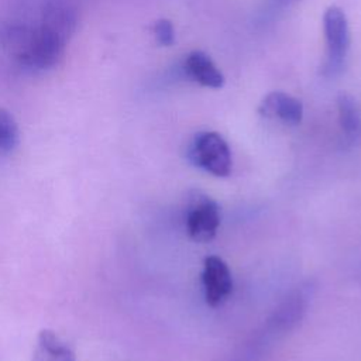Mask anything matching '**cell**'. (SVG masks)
<instances>
[{"label": "cell", "mask_w": 361, "mask_h": 361, "mask_svg": "<svg viewBox=\"0 0 361 361\" xmlns=\"http://www.w3.org/2000/svg\"><path fill=\"white\" fill-rule=\"evenodd\" d=\"M75 28L76 13L65 4H52L38 24H7L0 32V42L21 68L48 71L62 59Z\"/></svg>", "instance_id": "6da1fadb"}, {"label": "cell", "mask_w": 361, "mask_h": 361, "mask_svg": "<svg viewBox=\"0 0 361 361\" xmlns=\"http://www.w3.org/2000/svg\"><path fill=\"white\" fill-rule=\"evenodd\" d=\"M323 31L326 39V59L320 73L326 78H333L343 71L347 52L350 48V28L345 13L330 6L323 14Z\"/></svg>", "instance_id": "7a4b0ae2"}, {"label": "cell", "mask_w": 361, "mask_h": 361, "mask_svg": "<svg viewBox=\"0 0 361 361\" xmlns=\"http://www.w3.org/2000/svg\"><path fill=\"white\" fill-rule=\"evenodd\" d=\"M188 158L199 168L214 176L231 172V151L227 141L214 131L195 134L188 148Z\"/></svg>", "instance_id": "3957f363"}, {"label": "cell", "mask_w": 361, "mask_h": 361, "mask_svg": "<svg viewBox=\"0 0 361 361\" xmlns=\"http://www.w3.org/2000/svg\"><path fill=\"white\" fill-rule=\"evenodd\" d=\"M185 223L193 241L206 243L213 240L220 226L219 204L203 192L192 190L188 197Z\"/></svg>", "instance_id": "277c9868"}, {"label": "cell", "mask_w": 361, "mask_h": 361, "mask_svg": "<svg viewBox=\"0 0 361 361\" xmlns=\"http://www.w3.org/2000/svg\"><path fill=\"white\" fill-rule=\"evenodd\" d=\"M202 283L206 303L213 307L221 305L233 290V278L227 264L216 255L207 257L203 264Z\"/></svg>", "instance_id": "5b68a950"}, {"label": "cell", "mask_w": 361, "mask_h": 361, "mask_svg": "<svg viewBox=\"0 0 361 361\" xmlns=\"http://www.w3.org/2000/svg\"><path fill=\"white\" fill-rule=\"evenodd\" d=\"M183 71L189 79L204 87L220 89L224 86V75L203 51H192L185 58Z\"/></svg>", "instance_id": "8992f818"}, {"label": "cell", "mask_w": 361, "mask_h": 361, "mask_svg": "<svg viewBox=\"0 0 361 361\" xmlns=\"http://www.w3.org/2000/svg\"><path fill=\"white\" fill-rule=\"evenodd\" d=\"M258 111L265 117H278L286 124H299L303 106L296 97L283 92H271L261 102Z\"/></svg>", "instance_id": "52a82bcc"}, {"label": "cell", "mask_w": 361, "mask_h": 361, "mask_svg": "<svg viewBox=\"0 0 361 361\" xmlns=\"http://www.w3.org/2000/svg\"><path fill=\"white\" fill-rule=\"evenodd\" d=\"M32 361H76V357L55 331L44 329L38 333Z\"/></svg>", "instance_id": "ba28073f"}, {"label": "cell", "mask_w": 361, "mask_h": 361, "mask_svg": "<svg viewBox=\"0 0 361 361\" xmlns=\"http://www.w3.org/2000/svg\"><path fill=\"white\" fill-rule=\"evenodd\" d=\"M338 123L348 141H357L361 137V111L355 99L348 93L337 96Z\"/></svg>", "instance_id": "9c48e42d"}, {"label": "cell", "mask_w": 361, "mask_h": 361, "mask_svg": "<svg viewBox=\"0 0 361 361\" xmlns=\"http://www.w3.org/2000/svg\"><path fill=\"white\" fill-rule=\"evenodd\" d=\"M20 140V131L13 114L0 107V152H11Z\"/></svg>", "instance_id": "30bf717a"}, {"label": "cell", "mask_w": 361, "mask_h": 361, "mask_svg": "<svg viewBox=\"0 0 361 361\" xmlns=\"http://www.w3.org/2000/svg\"><path fill=\"white\" fill-rule=\"evenodd\" d=\"M152 32L159 45L171 47L175 41V30L169 20L159 18L152 24Z\"/></svg>", "instance_id": "8fae6325"}]
</instances>
